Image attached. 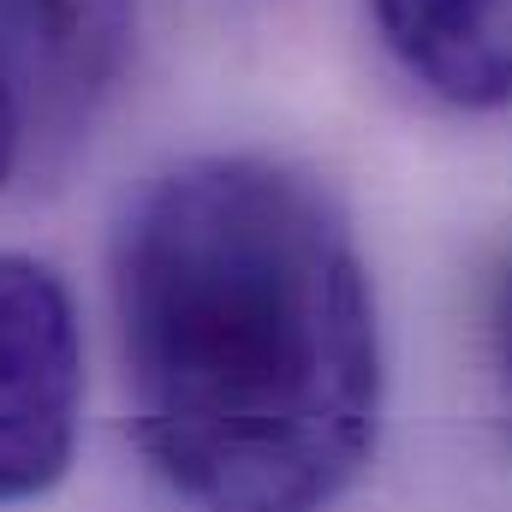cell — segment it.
<instances>
[{
    "mask_svg": "<svg viewBox=\"0 0 512 512\" xmlns=\"http://www.w3.org/2000/svg\"><path fill=\"white\" fill-rule=\"evenodd\" d=\"M24 143H30L24 96H18V90H12V78L0 72V185L12 179V167H18V155H24Z\"/></svg>",
    "mask_w": 512,
    "mask_h": 512,
    "instance_id": "cell-6",
    "label": "cell"
},
{
    "mask_svg": "<svg viewBox=\"0 0 512 512\" xmlns=\"http://www.w3.org/2000/svg\"><path fill=\"white\" fill-rule=\"evenodd\" d=\"M387 54L465 114L512 108V0H370Z\"/></svg>",
    "mask_w": 512,
    "mask_h": 512,
    "instance_id": "cell-4",
    "label": "cell"
},
{
    "mask_svg": "<svg viewBox=\"0 0 512 512\" xmlns=\"http://www.w3.org/2000/svg\"><path fill=\"white\" fill-rule=\"evenodd\" d=\"M137 0H0V72L30 131H78L120 84Z\"/></svg>",
    "mask_w": 512,
    "mask_h": 512,
    "instance_id": "cell-3",
    "label": "cell"
},
{
    "mask_svg": "<svg viewBox=\"0 0 512 512\" xmlns=\"http://www.w3.org/2000/svg\"><path fill=\"white\" fill-rule=\"evenodd\" d=\"M84 334L66 280L0 251V507L42 501L78 453Z\"/></svg>",
    "mask_w": 512,
    "mask_h": 512,
    "instance_id": "cell-2",
    "label": "cell"
},
{
    "mask_svg": "<svg viewBox=\"0 0 512 512\" xmlns=\"http://www.w3.org/2000/svg\"><path fill=\"white\" fill-rule=\"evenodd\" d=\"M489 364H495V387H501V405L512 423V262L501 268L495 304H489Z\"/></svg>",
    "mask_w": 512,
    "mask_h": 512,
    "instance_id": "cell-5",
    "label": "cell"
},
{
    "mask_svg": "<svg viewBox=\"0 0 512 512\" xmlns=\"http://www.w3.org/2000/svg\"><path fill=\"white\" fill-rule=\"evenodd\" d=\"M131 429L191 512H328L382 423L376 292L340 203L268 155H197L114 245Z\"/></svg>",
    "mask_w": 512,
    "mask_h": 512,
    "instance_id": "cell-1",
    "label": "cell"
}]
</instances>
